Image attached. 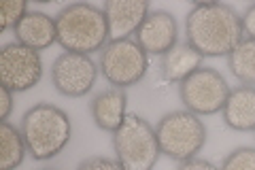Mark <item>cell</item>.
<instances>
[{
	"label": "cell",
	"instance_id": "cell-7",
	"mask_svg": "<svg viewBox=\"0 0 255 170\" xmlns=\"http://www.w3.org/2000/svg\"><path fill=\"white\" fill-rule=\"evenodd\" d=\"M230 96V85L219 70L211 66L198 68L183 83H179V98L185 111L194 115H215L223 111Z\"/></svg>",
	"mask_w": 255,
	"mask_h": 170
},
{
	"label": "cell",
	"instance_id": "cell-13",
	"mask_svg": "<svg viewBox=\"0 0 255 170\" xmlns=\"http://www.w3.org/2000/svg\"><path fill=\"white\" fill-rule=\"evenodd\" d=\"M90 113L94 124L100 128L102 132L119 130V126L128 117V94L126 90H117V87H109V90L96 94L90 102Z\"/></svg>",
	"mask_w": 255,
	"mask_h": 170
},
{
	"label": "cell",
	"instance_id": "cell-17",
	"mask_svg": "<svg viewBox=\"0 0 255 170\" xmlns=\"http://www.w3.org/2000/svg\"><path fill=\"white\" fill-rule=\"evenodd\" d=\"M228 68L243 85L255 87V40L243 38L238 43L236 49L228 55Z\"/></svg>",
	"mask_w": 255,
	"mask_h": 170
},
{
	"label": "cell",
	"instance_id": "cell-21",
	"mask_svg": "<svg viewBox=\"0 0 255 170\" xmlns=\"http://www.w3.org/2000/svg\"><path fill=\"white\" fill-rule=\"evenodd\" d=\"M11 111H13V92L0 85V119L9 121Z\"/></svg>",
	"mask_w": 255,
	"mask_h": 170
},
{
	"label": "cell",
	"instance_id": "cell-9",
	"mask_svg": "<svg viewBox=\"0 0 255 170\" xmlns=\"http://www.w3.org/2000/svg\"><path fill=\"white\" fill-rule=\"evenodd\" d=\"M98 72L100 68L96 66L90 55L64 51L55 58L51 66V83L58 94L66 96V98H81L92 92Z\"/></svg>",
	"mask_w": 255,
	"mask_h": 170
},
{
	"label": "cell",
	"instance_id": "cell-1",
	"mask_svg": "<svg viewBox=\"0 0 255 170\" xmlns=\"http://www.w3.org/2000/svg\"><path fill=\"white\" fill-rule=\"evenodd\" d=\"M185 38L202 58H228L245 38L243 19L230 4L198 2L185 17Z\"/></svg>",
	"mask_w": 255,
	"mask_h": 170
},
{
	"label": "cell",
	"instance_id": "cell-6",
	"mask_svg": "<svg viewBox=\"0 0 255 170\" xmlns=\"http://www.w3.org/2000/svg\"><path fill=\"white\" fill-rule=\"evenodd\" d=\"M98 68L113 87L128 90L145 79L149 70V55L134 38L109 40V45L100 51Z\"/></svg>",
	"mask_w": 255,
	"mask_h": 170
},
{
	"label": "cell",
	"instance_id": "cell-4",
	"mask_svg": "<svg viewBox=\"0 0 255 170\" xmlns=\"http://www.w3.org/2000/svg\"><path fill=\"white\" fill-rule=\"evenodd\" d=\"M159 151L166 158L174 162L194 160L206 145V130L204 121L189 111H170L157 121L155 126Z\"/></svg>",
	"mask_w": 255,
	"mask_h": 170
},
{
	"label": "cell",
	"instance_id": "cell-12",
	"mask_svg": "<svg viewBox=\"0 0 255 170\" xmlns=\"http://www.w3.org/2000/svg\"><path fill=\"white\" fill-rule=\"evenodd\" d=\"M15 40L30 47L34 51L49 49L53 43H58V28H55V17L43 11H28L17 28L13 30Z\"/></svg>",
	"mask_w": 255,
	"mask_h": 170
},
{
	"label": "cell",
	"instance_id": "cell-2",
	"mask_svg": "<svg viewBox=\"0 0 255 170\" xmlns=\"http://www.w3.org/2000/svg\"><path fill=\"white\" fill-rule=\"evenodd\" d=\"M58 28V45L68 53L90 55L102 51L109 45V23L100 6L75 2L68 4L55 15Z\"/></svg>",
	"mask_w": 255,
	"mask_h": 170
},
{
	"label": "cell",
	"instance_id": "cell-5",
	"mask_svg": "<svg viewBox=\"0 0 255 170\" xmlns=\"http://www.w3.org/2000/svg\"><path fill=\"white\" fill-rule=\"evenodd\" d=\"M113 149L115 160L126 170H153L162 156L155 128L136 113H130L113 132Z\"/></svg>",
	"mask_w": 255,
	"mask_h": 170
},
{
	"label": "cell",
	"instance_id": "cell-18",
	"mask_svg": "<svg viewBox=\"0 0 255 170\" xmlns=\"http://www.w3.org/2000/svg\"><path fill=\"white\" fill-rule=\"evenodd\" d=\"M219 170H255V147H241L228 153Z\"/></svg>",
	"mask_w": 255,
	"mask_h": 170
},
{
	"label": "cell",
	"instance_id": "cell-19",
	"mask_svg": "<svg viewBox=\"0 0 255 170\" xmlns=\"http://www.w3.org/2000/svg\"><path fill=\"white\" fill-rule=\"evenodd\" d=\"M28 11L30 9H28L26 0H4L2 2V32L17 28V23L26 17Z\"/></svg>",
	"mask_w": 255,
	"mask_h": 170
},
{
	"label": "cell",
	"instance_id": "cell-16",
	"mask_svg": "<svg viewBox=\"0 0 255 170\" xmlns=\"http://www.w3.org/2000/svg\"><path fill=\"white\" fill-rule=\"evenodd\" d=\"M26 153L28 147L21 130L11 126L9 121H2L0 126V170H17L23 164Z\"/></svg>",
	"mask_w": 255,
	"mask_h": 170
},
{
	"label": "cell",
	"instance_id": "cell-22",
	"mask_svg": "<svg viewBox=\"0 0 255 170\" xmlns=\"http://www.w3.org/2000/svg\"><path fill=\"white\" fill-rule=\"evenodd\" d=\"M241 19H243V34H245V38L255 40V4H251L249 9L241 15Z\"/></svg>",
	"mask_w": 255,
	"mask_h": 170
},
{
	"label": "cell",
	"instance_id": "cell-8",
	"mask_svg": "<svg viewBox=\"0 0 255 170\" xmlns=\"http://www.w3.org/2000/svg\"><path fill=\"white\" fill-rule=\"evenodd\" d=\"M43 79V58L30 47L17 43H6L0 49V85L13 94L28 92Z\"/></svg>",
	"mask_w": 255,
	"mask_h": 170
},
{
	"label": "cell",
	"instance_id": "cell-23",
	"mask_svg": "<svg viewBox=\"0 0 255 170\" xmlns=\"http://www.w3.org/2000/svg\"><path fill=\"white\" fill-rule=\"evenodd\" d=\"M177 170H219L215 164H211L209 160H202V158H194V160H187V162H181L177 166Z\"/></svg>",
	"mask_w": 255,
	"mask_h": 170
},
{
	"label": "cell",
	"instance_id": "cell-10",
	"mask_svg": "<svg viewBox=\"0 0 255 170\" xmlns=\"http://www.w3.org/2000/svg\"><path fill=\"white\" fill-rule=\"evenodd\" d=\"M136 43L147 55H166L179 43V23L168 11H151L136 32Z\"/></svg>",
	"mask_w": 255,
	"mask_h": 170
},
{
	"label": "cell",
	"instance_id": "cell-14",
	"mask_svg": "<svg viewBox=\"0 0 255 170\" xmlns=\"http://www.w3.org/2000/svg\"><path fill=\"white\" fill-rule=\"evenodd\" d=\"M221 113L228 128L236 132H255V87L238 85L230 90Z\"/></svg>",
	"mask_w": 255,
	"mask_h": 170
},
{
	"label": "cell",
	"instance_id": "cell-15",
	"mask_svg": "<svg viewBox=\"0 0 255 170\" xmlns=\"http://www.w3.org/2000/svg\"><path fill=\"white\" fill-rule=\"evenodd\" d=\"M202 55L187 43L177 45L172 51L162 55L159 60V77L166 83H183L189 75L202 68Z\"/></svg>",
	"mask_w": 255,
	"mask_h": 170
},
{
	"label": "cell",
	"instance_id": "cell-20",
	"mask_svg": "<svg viewBox=\"0 0 255 170\" xmlns=\"http://www.w3.org/2000/svg\"><path fill=\"white\" fill-rule=\"evenodd\" d=\"M77 170H126V168L113 158L92 156V158H85L81 164L77 166Z\"/></svg>",
	"mask_w": 255,
	"mask_h": 170
},
{
	"label": "cell",
	"instance_id": "cell-3",
	"mask_svg": "<svg viewBox=\"0 0 255 170\" xmlns=\"http://www.w3.org/2000/svg\"><path fill=\"white\" fill-rule=\"evenodd\" d=\"M19 130L30 156L36 162H47L66 149L73 136V124L66 111L55 104L41 102L26 111Z\"/></svg>",
	"mask_w": 255,
	"mask_h": 170
},
{
	"label": "cell",
	"instance_id": "cell-11",
	"mask_svg": "<svg viewBox=\"0 0 255 170\" xmlns=\"http://www.w3.org/2000/svg\"><path fill=\"white\" fill-rule=\"evenodd\" d=\"M102 11L107 15L111 40H126L132 34L136 36L142 21L151 13V6L145 0H109Z\"/></svg>",
	"mask_w": 255,
	"mask_h": 170
}]
</instances>
